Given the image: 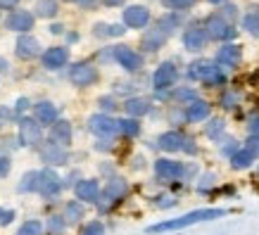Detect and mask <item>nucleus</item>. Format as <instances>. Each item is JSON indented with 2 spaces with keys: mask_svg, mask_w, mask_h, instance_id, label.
Returning a JSON list of instances; mask_svg holds the SVG:
<instances>
[{
  "mask_svg": "<svg viewBox=\"0 0 259 235\" xmlns=\"http://www.w3.org/2000/svg\"><path fill=\"white\" fill-rule=\"evenodd\" d=\"M224 209H197V212H190L181 219H171V221H162V223H155V226L148 228V233H166V230H181V228H188L193 223H200V221H212L224 216Z\"/></svg>",
  "mask_w": 259,
  "mask_h": 235,
  "instance_id": "1",
  "label": "nucleus"
},
{
  "mask_svg": "<svg viewBox=\"0 0 259 235\" xmlns=\"http://www.w3.org/2000/svg\"><path fill=\"white\" fill-rule=\"evenodd\" d=\"M188 76L195 78V81H204V83H224V74L219 71V67L212 62H207V60H200V62H193L188 69Z\"/></svg>",
  "mask_w": 259,
  "mask_h": 235,
  "instance_id": "2",
  "label": "nucleus"
},
{
  "mask_svg": "<svg viewBox=\"0 0 259 235\" xmlns=\"http://www.w3.org/2000/svg\"><path fill=\"white\" fill-rule=\"evenodd\" d=\"M157 145L162 150H166V152H179V150H183V152H195L193 140H190L188 135L179 133V131H166V133H162Z\"/></svg>",
  "mask_w": 259,
  "mask_h": 235,
  "instance_id": "3",
  "label": "nucleus"
},
{
  "mask_svg": "<svg viewBox=\"0 0 259 235\" xmlns=\"http://www.w3.org/2000/svg\"><path fill=\"white\" fill-rule=\"evenodd\" d=\"M169 24H171V19H162V22H159L155 29H150V31L143 36V40H141L143 50L155 53V50H159V48L164 45L166 38H169V31H171V29H166Z\"/></svg>",
  "mask_w": 259,
  "mask_h": 235,
  "instance_id": "4",
  "label": "nucleus"
},
{
  "mask_svg": "<svg viewBox=\"0 0 259 235\" xmlns=\"http://www.w3.org/2000/svg\"><path fill=\"white\" fill-rule=\"evenodd\" d=\"M204 31L207 36L214 40H231L236 36V29H233V24H228L226 19L221 15H212L207 22H204Z\"/></svg>",
  "mask_w": 259,
  "mask_h": 235,
  "instance_id": "5",
  "label": "nucleus"
},
{
  "mask_svg": "<svg viewBox=\"0 0 259 235\" xmlns=\"http://www.w3.org/2000/svg\"><path fill=\"white\" fill-rule=\"evenodd\" d=\"M114 60H117L126 71H138L143 67V57L128 45H117L114 48Z\"/></svg>",
  "mask_w": 259,
  "mask_h": 235,
  "instance_id": "6",
  "label": "nucleus"
},
{
  "mask_svg": "<svg viewBox=\"0 0 259 235\" xmlns=\"http://www.w3.org/2000/svg\"><path fill=\"white\" fill-rule=\"evenodd\" d=\"M126 190H128L126 180H121V178H112L110 183H107L105 193H102L100 209H110V204H112V202H119V200H121V197L126 195Z\"/></svg>",
  "mask_w": 259,
  "mask_h": 235,
  "instance_id": "7",
  "label": "nucleus"
},
{
  "mask_svg": "<svg viewBox=\"0 0 259 235\" xmlns=\"http://www.w3.org/2000/svg\"><path fill=\"white\" fill-rule=\"evenodd\" d=\"M19 138H22V143L29 145V148L38 145L40 143V124L31 117H24L22 121H19Z\"/></svg>",
  "mask_w": 259,
  "mask_h": 235,
  "instance_id": "8",
  "label": "nucleus"
},
{
  "mask_svg": "<svg viewBox=\"0 0 259 235\" xmlns=\"http://www.w3.org/2000/svg\"><path fill=\"white\" fill-rule=\"evenodd\" d=\"M176 76H179L176 67H174L171 62H164V64H159L157 69H155L152 83H155V88H157V90H166V88H171V86H174Z\"/></svg>",
  "mask_w": 259,
  "mask_h": 235,
  "instance_id": "9",
  "label": "nucleus"
},
{
  "mask_svg": "<svg viewBox=\"0 0 259 235\" xmlns=\"http://www.w3.org/2000/svg\"><path fill=\"white\" fill-rule=\"evenodd\" d=\"M150 22V10L143 5H131L124 10V24L131 29H143Z\"/></svg>",
  "mask_w": 259,
  "mask_h": 235,
  "instance_id": "10",
  "label": "nucleus"
},
{
  "mask_svg": "<svg viewBox=\"0 0 259 235\" xmlns=\"http://www.w3.org/2000/svg\"><path fill=\"white\" fill-rule=\"evenodd\" d=\"M69 78H71V83H74V86H91V83L98 81V69L91 67V64H86V62L76 64V67L71 69Z\"/></svg>",
  "mask_w": 259,
  "mask_h": 235,
  "instance_id": "11",
  "label": "nucleus"
},
{
  "mask_svg": "<svg viewBox=\"0 0 259 235\" xmlns=\"http://www.w3.org/2000/svg\"><path fill=\"white\" fill-rule=\"evenodd\" d=\"M207 31H204L202 26H190L188 31L183 33V45H186V50H190V53H197V50H202L204 43H207Z\"/></svg>",
  "mask_w": 259,
  "mask_h": 235,
  "instance_id": "12",
  "label": "nucleus"
},
{
  "mask_svg": "<svg viewBox=\"0 0 259 235\" xmlns=\"http://www.w3.org/2000/svg\"><path fill=\"white\" fill-rule=\"evenodd\" d=\"M155 173L164 180H174L183 176V164L181 162H171V159H157L155 164Z\"/></svg>",
  "mask_w": 259,
  "mask_h": 235,
  "instance_id": "13",
  "label": "nucleus"
},
{
  "mask_svg": "<svg viewBox=\"0 0 259 235\" xmlns=\"http://www.w3.org/2000/svg\"><path fill=\"white\" fill-rule=\"evenodd\" d=\"M91 131L98 135H112L114 131H119V121H114L107 114H95L91 117Z\"/></svg>",
  "mask_w": 259,
  "mask_h": 235,
  "instance_id": "14",
  "label": "nucleus"
},
{
  "mask_svg": "<svg viewBox=\"0 0 259 235\" xmlns=\"http://www.w3.org/2000/svg\"><path fill=\"white\" fill-rule=\"evenodd\" d=\"M36 190L43 193V195H55L57 190H60V178L53 171H48V169L36 173Z\"/></svg>",
  "mask_w": 259,
  "mask_h": 235,
  "instance_id": "15",
  "label": "nucleus"
},
{
  "mask_svg": "<svg viewBox=\"0 0 259 235\" xmlns=\"http://www.w3.org/2000/svg\"><path fill=\"white\" fill-rule=\"evenodd\" d=\"M33 26V15L26 12V10H17L12 15L8 17V29L12 31H29Z\"/></svg>",
  "mask_w": 259,
  "mask_h": 235,
  "instance_id": "16",
  "label": "nucleus"
},
{
  "mask_svg": "<svg viewBox=\"0 0 259 235\" xmlns=\"http://www.w3.org/2000/svg\"><path fill=\"white\" fill-rule=\"evenodd\" d=\"M17 55L22 57V60H33V57L40 55V43L31 36H22V38L17 40Z\"/></svg>",
  "mask_w": 259,
  "mask_h": 235,
  "instance_id": "17",
  "label": "nucleus"
},
{
  "mask_svg": "<svg viewBox=\"0 0 259 235\" xmlns=\"http://www.w3.org/2000/svg\"><path fill=\"white\" fill-rule=\"evenodd\" d=\"M69 60V50L67 48H50V50H46L43 53V64H46L48 69H60L64 62Z\"/></svg>",
  "mask_w": 259,
  "mask_h": 235,
  "instance_id": "18",
  "label": "nucleus"
},
{
  "mask_svg": "<svg viewBox=\"0 0 259 235\" xmlns=\"http://www.w3.org/2000/svg\"><path fill=\"white\" fill-rule=\"evenodd\" d=\"M243 60V50L240 45H224L217 53V64H224V67H236Z\"/></svg>",
  "mask_w": 259,
  "mask_h": 235,
  "instance_id": "19",
  "label": "nucleus"
},
{
  "mask_svg": "<svg viewBox=\"0 0 259 235\" xmlns=\"http://www.w3.org/2000/svg\"><path fill=\"white\" fill-rule=\"evenodd\" d=\"M40 155H43V159H46L48 164H64V162H67V152H64V148L62 145H57V143H48V145H43Z\"/></svg>",
  "mask_w": 259,
  "mask_h": 235,
  "instance_id": "20",
  "label": "nucleus"
},
{
  "mask_svg": "<svg viewBox=\"0 0 259 235\" xmlns=\"http://www.w3.org/2000/svg\"><path fill=\"white\" fill-rule=\"evenodd\" d=\"M76 197L83 200V202H98V197H100L98 180H81L76 185Z\"/></svg>",
  "mask_w": 259,
  "mask_h": 235,
  "instance_id": "21",
  "label": "nucleus"
},
{
  "mask_svg": "<svg viewBox=\"0 0 259 235\" xmlns=\"http://www.w3.org/2000/svg\"><path fill=\"white\" fill-rule=\"evenodd\" d=\"M50 140L57 143V145H62L67 148L71 143V126L69 121H60V124H53V131H50Z\"/></svg>",
  "mask_w": 259,
  "mask_h": 235,
  "instance_id": "22",
  "label": "nucleus"
},
{
  "mask_svg": "<svg viewBox=\"0 0 259 235\" xmlns=\"http://www.w3.org/2000/svg\"><path fill=\"white\" fill-rule=\"evenodd\" d=\"M209 117V105L204 100H195L188 105V110H186V119L188 121H202V119Z\"/></svg>",
  "mask_w": 259,
  "mask_h": 235,
  "instance_id": "23",
  "label": "nucleus"
},
{
  "mask_svg": "<svg viewBox=\"0 0 259 235\" xmlns=\"http://www.w3.org/2000/svg\"><path fill=\"white\" fill-rule=\"evenodd\" d=\"M36 121H40V124H55L57 121L55 105H50V102H40V105H36Z\"/></svg>",
  "mask_w": 259,
  "mask_h": 235,
  "instance_id": "24",
  "label": "nucleus"
},
{
  "mask_svg": "<svg viewBox=\"0 0 259 235\" xmlns=\"http://www.w3.org/2000/svg\"><path fill=\"white\" fill-rule=\"evenodd\" d=\"M126 112L131 114V117H143V114H148L150 112V102L143 100V98H134V100H128L124 105Z\"/></svg>",
  "mask_w": 259,
  "mask_h": 235,
  "instance_id": "25",
  "label": "nucleus"
},
{
  "mask_svg": "<svg viewBox=\"0 0 259 235\" xmlns=\"http://www.w3.org/2000/svg\"><path fill=\"white\" fill-rule=\"evenodd\" d=\"M119 131L124 135H128V138H134V135L141 133V124H138L136 119H121V121H119Z\"/></svg>",
  "mask_w": 259,
  "mask_h": 235,
  "instance_id": "26",
  "label": "nucleus"
},
{
  "mask_svg": "<svg viewBox=\"0 0 259 235\" xmlns=\"http://www.w3.org/2000/svg\"><path fill=\"white\" fill-rule=\"evenodd\" d=\"M252 159H254V157H252L247 150H243V152H236V155L231 157V164H233V169H247V166L252 164Z\"/></svg>",
  "mask_w": 259,
  "mask_h": 235,
  "instance_id": "27",
  "label": "nucleus"
},
{
  "mask_svg": "<svg viewBox=\"0 0 259 235\" xmlns=\"http://www.w3.org/2000/svg\"><path fill=\"white\" fill-rule=\"evenodd\" d=\"M36 12H38V17H55L57 15V3L55 0H38Z\"/></svg>",
  "mask_w": 259,
  "mask_h": 235,
  "instance_id": "28",
  "label": "nucleus"
},
{
  "mask_svg": "<svg viewBox=\"0 0 259 235\" xmlns=\"http://www.w3.org/2000/svg\"><path fill=\"white\" fill-rule=\"evenodd\" d=\"M83 216V207L79 202H69L67 204V209H64V219L69 221V223H76V221Z\"/></svg>",
  "mask_w": 259,
  "mask_h": 235,
  "instance_id": "29",
  "label": "nucleus"
},
{
  "mask_svg": "<svg viewBox=\"0 0 259 235\" xmlns=\"http://www.w3.org/2000/svg\"><path fill=\"white\" fill-rule=\"evenodd\" d=\"M243 26L252 36H259V12H250V15L243 19Z\"/></svg>",
  "mask_w": 259,
  "mask_h": 235,
  "instance_id": "30",
  "label": "nucleus"
},
{
  "mask_svg": "<svg viewBox=\"0 0 259 235\" xmlns=\"http://www.w3.org/2000/svg\"><path fill=\"white\" fill-rule=\"evenodd\" d=\"M40 230H43L40 221H26V223H22L17 235H40Z\"/></svg>",
  "mask_w": 259,
  "mask_h": 235,
  "instance_id": "31",
  "label": "nucleus"
},
{
  "mask_svg": "<svg viewBox=\"0 0 259 235\" xmlns=\"http://www.w3.org/2000/svg\"><path fill=\"white\" fill-rule=\"evenodd\" d=\"M238 100H240V95H238L236 90H226L224 98H221V105H224L226 110H233V107L238 105Z\"/></svg>",
  "mask_w": 259,
  "mask_h": 235,
  "instance_id": "32",
  "label": "nucleus"
},
{
  "mask_svg": "<svg viewBox=\"0 0 259 235\" xmlns=\"http://www.w3.org/2000/svg\"><path fill=\"white\" fill-rule=\"evenodd\" d=\"M221 131H224V121H221V119H212L209 126H207V135H209V138H217Z\"/></svg>",
  "mask_w": 259,
  "mask_h": 235,
  "instance_id": "33",
  "label": "nucleus"
},
{
  "mask_svg": "<svg viewBox=\"0 0 259 235\" xmlns=\"http://www.w3.org/2000/svg\"><path fill=\"white\" fill-rule=\"evenodd\" d=\"M83 235H105V226L100 221H91L86 228H83Z\"/></svg>",
  "mask_w": 259,
  "mask_h": 235,
  "instance_id": "34",
  "label": "nucleus"
},
{
  "mask_svg": "<svg viewBox=\"0 0 259 235\" xmlns=\"http://www.w3.org/2000/svg\"><path fill=\"white\" fill-rule=\"evenodd\" d=\"M245 150H247L252 157H259V135H250V138H247Z\"/></svg>",
  "mask_w": 259,
  "mask_h": 235,
  "instance_id": "35",
  "label": "nucleus"
},
{
  "mask_svg": "<svg viewBox=\"0 0 259 235\" xmlns=\"http://www.w3.org/2000/svg\"><path fill=\"white\" fill-rule=\"evenodd\" d=\"M197 0H166V5L174 10H186V8H193Z\"/></svg>",
  "mask_w": 259,
  "mask_h": 235,
  "instance_id": "36",
  "label": "nucleus"
},
{
  "mask_svg": "<svg viewBox=\"0 0 259 235\" xmlns=\"http://www.w3.org/2000/svg\"><path fill=\"white\" fill-rule=\"evenodd\" d=\"M176 100H190V102H195V93L193 90H188V88H183V90H176Z\"/></svg>",
  "mask_w": 259,
  "mask_h": 235,
  "instance_id": "37",
  "label": "nucleus"
},
{
  "mask_svg": "<svg viewBox=\"0 0 259 235\" xmlns=\"http://www.w3.org/2000/svg\"><path fill=\"white\" fill-rule=\"evenodd\" d=\"M12 219H15V212H10V209H0V226L12 223Z\"/></svg>",
  "mask_w": 259,
  "mask_h": 235,
  "instance_id": "38",
  "label": "nucleus"
},
{
  "mask_svg": "<svg viewBox=\"0 0 259 235\" xmlns=\"http://www.w3.org/2000/svg\"><path fill=\"white\" fill-rule=\"evenodd\" d=\"M50 230H53V233H62L64 221H60V216H53V221H50Z\"/></svg>",
  "mask_w": 259,
  "mask_h": 235,
  "instance_id": "39",
  "label": "nucleus"
},
{
  "mask_svg": "<svg viewBox=\"0 0 259 235\" xmlns=\"http://www.w3.org/2000/svg\"><path fill=\"white\" fill-rule=\"evenodd\" d=\"M124 31H126L124 26H121V24H117V26H110V31H107V33H110V36H121Z\"/></svg>",
  "mask_w": 259,
  "mask_h": 235,
  "instance_id": "40",
  "label": "nucleus"
},
{
  "mask_svg": "<svg viewBox=\"0 0 259 235\" xmlns=\"http://www.w3.org/2000/svg\"><path fill=\"white\" fill-rule=\"evenodd\" d=\"M10 171V159H0V176H5Z\"/></svg>",
  "mask_w": 259,
  "mask_h": 235,
  "instance_id": "41",
  "label": "nucleus"
},
{
  "mask_svg": "<svg viewBox=\"0 0 259 235\" xmlns=\"http://www.w3.org/2000/svg\"><path fill=\"white\" fill-rule=\"evenodd\" d=\"M250 131H252V135H259V119H252L250 121Z\"/></svg>",
  "mask_w": 259,
  "mask_h": 235,
  "instance_id": "42",
  "label": "nucleus"
},
{
  "mask_svg": "<svg viewBox=\"0 0 259 235\" xmlns=\"http://www.w3.org/2000/svg\"><path fill=\"white\" fill-rule=\"evenodd\" d=\"M17 3H19V0H0V5H3V8H15Z\"/></svg>",
  "mask_w": 259,
  "mask_h": 235,
  "instance_id": "43",
  "label": "nucleus"
},
{
  "mask_svg": "<svg viewBox=\"0 0 259 235\" xmlns=\"http://www.w3.org/2000/svg\"><path fill=\"white\" fill-rule=\"evenodd\" d=\"M102 3H105V5H110V8H117V5H121L124 0H102Z\"/></svg>",
  "mask_w": 259,
  "mask_h": 235,
  "instance_id": "44",
  "label": "nucleus"
},
{
  "mask_svg": "<svg viewBox=\"0 0 259 235\" xmlns=\"http://www.w3.org/2000/svg\"><path fill=\"white\" fill-rule=\"evenodd\" d=\"M79 5H83V8H93L95 5V0H76Z\"/></svg>",
  "mask_w": 259,
  "mask_h": 235,
  "instance_id": "45",
  "label": "nucleus"
},
{
  "mask_svg": "<svg viewBox=\"0 0 259 235\" xmlns=\"http://www.w3.org/2000/svg\"><path fill=\"white\" fill-rule=\"evenodd\" d=\"M50 31H53V33H60V31H62V26H60V24H55V26H50Z\"/></svg>",
  "mask_w": 259,
  "mask_h": 235,
  "instance_id": "46",
  "label": "nucleus"
},
{
  "mask_svg": "<svg viewBox=\"0 0 259 235\" xmlns=\"http://www.w3.org/2000/svg\"><path fill=\"white\" fill-rule=\"evenodd\" d=\"M0 69H3V71L8 69V62H5V60H0Z\"/></svg>",
  "mask_w": 259,
  "mask_h": 235,
  "instance_id": "47",
  "label": "nucleus"
},
{
  "mask_svg": "<svg viewBox=\"0 0 259 235\" xmlns=\"http://www.w3.org/2000/svg\"><path fill=\"white\" fill-rule=\"evenodd\" d=\"M209 3H214V5H219V3H224V0H209Z\"/></svg>",
  "mask_w": 259,
  "mask_h": 235,
  "instance_id": "48",
  "label": "nucleus"
},
{
  "mask_svg": "<svg viewBox=\"0 0 259 235\" xmlns=\"http://www.w3.org/2000/svg\"><path fill=\"white\" fill-rule=\"evenodd\" d=\"M0 114H3V112H0Z\"/></svg>",
  "mask_w": 259,
  "mask_h": 235,
  "instance_id": "49",
  "label": "nucleus"
}]
</instances>
